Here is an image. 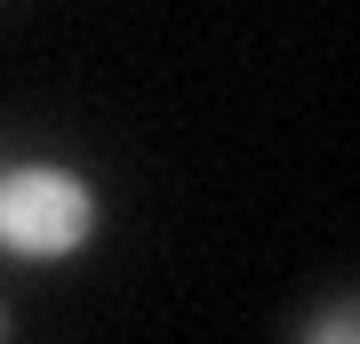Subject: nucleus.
<instances>
[{"instance_id": "nucleus-1", "label": "nucleus", "mask_w": 360, "mask_h": 344, "mask_svg": "<svg viewBox=\"0 0 360 344\" xmlns=\"http://www.w3.org/2000/svg\"><path fill=\"white\" fill-rule=\"evenodd\" d=\"M96 241V184L65 160L0 168V256L16 265H65Z\"/></svg>"}, {"instance_id": "nucleus-2", "label": "nucleus", "mask_w": 360, "mask_h": 344, "mask_svg": "<svg viewBox=\"0 0 360 344\" xmlns=\"http://www.w3.org/2000/svg\"><path fill=\"white\" fill-rule=\"evenodd\" d=\"M304 344H360V320H352V312H321V320L304 329Z\"/></svg>"}]
</instances>
